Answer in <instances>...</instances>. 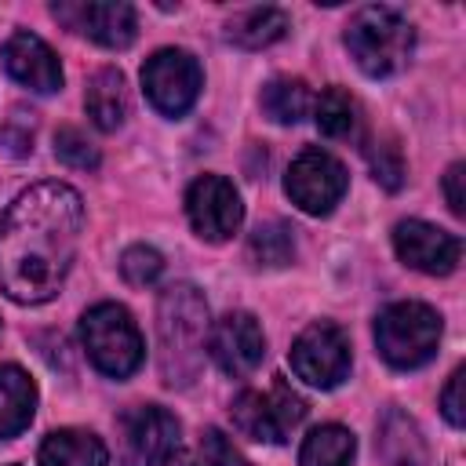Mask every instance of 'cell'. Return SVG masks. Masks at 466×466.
Returning a JSON list of instances; mask_svg holds the SVG:
<instances>
[{"label":"cell","instance_id":"1","mask_svg":"<svg viewBox=\"0 0 466 466\" xmlns=\"http://www.w3.org/2000/svg\"><path fill=\"white\" fill-rule=\"evenodd\" d=\"M84 226V200L66 182H40L15 197L0 218V288L40 306L58 295Z\"/></svg>","mask_w":466,"mask_h":466},{"label":"cell","instance_id":"2","mask_svg":"<svg viewBox=\"0 0 466 466\" xmlns=\"http://www.w3.org/2000/svg\"><path fill=\"white\" fill-rule=\"evenodd\" d=\"M208 302L193 284H171L157 306L160 375L167 386H189L208 350Z\"/></svg>","mask_w":466,"mask_h":466},{"label":"cell","instance_id":"3","mask_svg":"<svg viewBox=\"0 0 466 466\" xmlns=\"http://www.w3.org/2000/svg\"><path fill=\"white\" fill-rule=\"evenodd\" d=\"M411 44H415V33H411L408 18L382 4L357 11L346 25V47L368 76H390V73L404 69Z\"/></svg>","mask_w":466,"mask_h":466},{"label":"cell","instance_id":"4","mask_svg":"<svg viewBox=\"0 0 466 466\" xmlns=\"http://www.w3.org/2000/svg\"><path fill=\"white\" fill-rule=\"evenodd\" d=\"M80 342H84L91 364L98 371L113 375V379H127L142 364V357H146L138 324L116 302H98V306H91L84 313V320H80Z\"/></svg>","mask_w":466,"mask_h":466},{"label":"cell","instance_id":"5","mask_svg":"<svg viewBox=\"0 0 466 466\" xmlns=\"http://www.w3.org/2000/svg\"><path fill=\"white\" fill-rule=\"evenodd\" d=\"M441 317L426 302H393L375 320V346L393 368H419L437 353Z\"/></svg>","mask_w":466,"mask_h":466},{"label":"cell","instance_id":"6","mask_svg":"<svg viewBox=\"0 0 466 466\" xmlns=\"http://www.w3.org/2000/svg\"><path fill=\"white\" fill-rule=\"evenodd\" d=\"M120 455L124 466H193L178 419L157 404L131 408L120 419Z\"/></svg>","mask_w":466,"mask_h":466},{"label":"cell","instance_id":"7","mask_svg":"<svg viewBox=\"0 0 466 466\" xmlns=\"http://www.w3.org/2000/svg\"><path fill=\"white\" fill-rule=\"evenodd\" d=\"M229 415H233V426H237L244 437L262 441V444H280V441L306 419V400L291 390L288 379L277 375L273 386H269V393H262V390H244V393L233 400Z\"/></svg>","mask_w":466,"mask_h":466},{"label":"cell","instance_id":"8","mask_svg":"<svg viewBox=\"0 0 466 466\" xmlns=\"http://www.w3.org/2000/svg\"><path fill=\"white\" fill-rule=\"evenodd\" d=\"M200 66L182 47H164L142 66V87L164 116H182L200 95Z\"/></svg>","mask_w":466,"mask_h":466},{"label":"cell","instance_id":"9","mask_svg":"<svg viewBox=\"0 0 466 466\" xmlns=\"http://www.w3.org/2000/svg\"><path fill=\"white\" fill-rule=\"evenodd\" d=\"M291 368L302 382H309L317 390L339 386L350 375V342H346L342 328H335L331 320L309 324L291 346Z\"/></svg>","mask_w":466,"mask_h":466},{"label":"cell","instance_id":"10","mask_svg":"<svg viewBox=\"0 0 466 466\" xmlns=\"http://www.w3.org/2000/svg\"><path fill=\"white\" fill-rule=\"evenodd\" d=\"M346 167L324 153V149H302L291 167H288V178H284V189L288 197L306 211V215H328L342 193H346Z\"/></svg>","mask_w":466,"mask_h":466},{"label":"cell","instance_id":"11","mask_svg":"<svg viewBox=\"0 0 466 466\" xmlns=\"http://www.w3.org/2000/svg\"><path fill=\"white\" fill-rule=\"evenodd\" d=\"M186 215H189L197 237L218 244L237 233L244 208H240L233 182H226L222 175H200L186 193Z\"/></svg>","mask_w":466,"mask_h":466},{"label":"cell","instance_id":"12","mask_svg":"<svg viewBox=\"0 0 466 466\" xmlns=\"http://www.w3.org/2000/svg\"><path fill=\"white\" fill-rule=\"evenodd\" d=\"M208 353L215 357V364L226 375L244 379L262 364L266 335H262V328L251 313L237 309V313H226L222 320H215V328L208 331Z\"/></svg>","mask_w":466,"mask_h":466},{"label":"cell","instance_id":"13","mask_svg":"<svg viewBox=\"0 0 466 466\" xmlns=\"http://www.w3.org/2000/svg\"><path fill=\"white\" fill-rule=\"evenodd\" d=\"M393 248L397 255L419 269V273H433V277H444L459 266V255H462V244L459 237L422 222V218H408V222H397L393 229Z\"/></svg>","mask_w":466,"mask_h":466},{"label":"cell","instance_id":"14","mask_svg":"<svg viewBox=\"0 0 466 466\" xmlns=\"http://www.w3.org/2000/svg\"><path fill=\"white\" fill-rule=\"evenodd\" d=\"M4 66L29 91L47 95V91H58L62 87V66L55 58V51L36 33H15L4 44Z\"/></svg>","mask_w":466,"mask_h":466},{"label":"cell","instance_id":"15","mask_svg":"<svg viewBox=\"0 0 466 466\" xmlns=\"http://www.w3.org/2000/svg\"><path fill=\"white\" fill-rule=\"evenodd\" d=\"M76 15V25L102 47H127L135 40V7L131 4H80V7H66V4H55V18H73Z\"/></svg>","mask_w":466,"mask_h":466},{"label":"cell","instance_id":"16","mask_svg":"<svg viewBox=\"0 0 466 466\" xmlns=\"http://www.w3.org/2000/svg\"><path fill=\"white\" fill-rule=\"evenodd\" d=\"M84 106L91 113V120L102 127V131H116L131 109V98H127V80L120 69H98L87 84V95H84Z\"/></svg>","mask_w":466,"mask_h":466},{"label":"cell","instance_id":"17","mask_svg":"<svg viewBox=\"0 0 466 466\" xmlns=\"http://www.w3.org/2000/svg\"><path fill=\"white\" fill-rule=\"evenodd\" d=\"M40 466H109V451L87 430H55L40 444Z\"/></svg>","mask_w":466,"mask_h":466},{"label":"cell","instance_id":"18","mask_svg":"<svg viewBox=\"0 0 466 466\" xmlns=\"http://www.w3.org/2000/svg\"><path fill=\"white\" fill-rule=\"evenodd\" d=\"M36 408V386L18 364H0V437H15L29 426Z\"/></svg>","mask_w":466,"mask_h":466},{"label":"cell","instance_id":"19","mask_svg":"<svg viewBox=\"0 0 466 466\" xmlns=\"http://www.w3.org/2000/svg\"><path fill=\"white\" fill-rule=\"evenodd\" d=\"M284 33H288V15L280 7H244V11L229 15V22H226V40L244 51L269 47Z\"/></svg>","mask_w":466,"mask_h":466},{"label":"cell","instance_id":"20","mask_svg":"<svg viewBox=\"0 0 466 466\" xmlns=\"http://www.w3.org/2000/svg\"><path fill=\"white\" fill-rule=\"evenodd\" d=\"M379 455L390 466H422L426 462V444L419 426L404 415V411H386L382 426H379Z\"/></svg>","mask_w":466,"mask_h":466},{"label":"cell","instance_id":"21","mask_svg":"<svg viewBox=\"0 0 466 466\" xmlns=\"http://www.w3.org/2000/svg\"><path fill=\"white\" fill-rule=\"evenodd\" d=\"M357 451V441L346 426H317L309 430V437L302 441L299 451V466H350Z\"/></svg>","mask_w":466,"mask_h":466},{"label":"cell","instance_id":"22","mask_svg":"<svg viewBox=\"0 0 466 466\" xmlns=\"http://www.w3.org/2000/svg\"><path fill=\"white\" fill-rule=\"evenodd\" d=\"M262 109L269 120L277 124H295L306 116L309 109V87L302 80H291V76H277L262 87Z\"/></svg>","mask_w":466,"mask_h":466},{"label":"cell","instance_id":"23","mask_svg":"<svg viewBox=\"0 0 466 466\" xmlns=\"http://www.w3.org/2000/svg\"><path fill=\"white\" fill-rule=\"evenodd\" d=\"M248 251L258 266L277 269V266H288L295 258V237L284 222H262V226H255L251 240H248Z\"/></svg>","mask_w":466,"mask_h":466},{"label":"cell","instance_id":"24","mask_svg":"<svg viewBox=\"0 0 466 466\" xmlns=\"http://www.w3.org/2000/svg\"><path fill=\"white\" fill-rule=\"evenodd\" d=\"M317 127L328 138H346L357 127V102L342 87H328L317 98Z\"/></svg>","mask_w":466,"mask_h":466},{"label":"cell","instance_id":"25","mask_svg":"<svg viewBox=\"0 0 466 466\" xmlns=\"http://www.w3.org/2000/svg\"><path fill=\"white\" fill-rule=\"evenodd\" d=\"M368 164H371V175L386 186V189H400L404 186V153L393 138H375L368 146Z\"/></svg>","mask_w":466,"mask_h":466},{"label":"cell","instance_id":"26","mask_svg":"<svg viewBox=\"0 0 466 466\" xmlns=\"http://www.w3.org/2000/svg\"><path fill=\"white\" fill-rule=\"evenodd\" d=\"M160 269H164L160 251H153V248H146V244L127 248V251H124V258H120V273H124V280H127V284H135V288L153 284V280L160 277Z\"/></svg>","mask_w":466,"mask_h":466},{"label":"cell","instance_id":"27","mask_svg":"<svg viewBox=\"0 0 466 466\" xmlns=\"http://www.w3.org/2000/svg\"><path fill=\"white\" fill-rule=\"evenodd\" d=\"M55 153H58V160H66L69 167H80V171L98 167V149H95V146L87 142V135L76 131V127H58V135H55Z\"/></svg>","mask_w":466,"mask_h":466},{"label":"cell","instance_id":"28","mask_svg":"<svg viewBox=\"0 0 466 466\" xmlns=\"http://www.w3.org/2000/svg\"><path fill=\"white\" fill-rule=\"evenodd\" d=\"M0 146L11 153V157H25L33 149V113L25 109H15L7 127L0 131Z\"/></svg>","mask_w":466,"mask_h":466},{"label":"cell","instance_id":"29","mask_svg":"<svg viewBox=\"0 0 466 466\" xmlns=\"http://www.w3.org/2000/svg\"><path fill=\"white\" fill-rule=\"evenodd\" d=\"M200 451H204V462H208V466H248L244 455L237 451V444H233L222 430H204Z\"/></svg>","mask_w":466,"mask_h":466},{"label":"cell","instance_id":"30","mask_svg":"<svg viewBox=\"0 0 466 466\" xmlns=\"http://www.w3.org/2000/svg\"><path fill=\"white\" fill-rule=\"evenodd\" d=\"M441 408H444V419L451 426H462V368L451 371L444 393H441Z\"/></svg>","mask_w":466,"mask_h":466},{"label":"cell","instance_id":"31","mask_svg":"<svg viewBox=\"0 0 466 466\" xmlns=\"http://www.w3.org/2000/svg\"><path fill=\"white\" fill-rule=\"evenodd\" d=\"M462 178H466V164H451L444 175V193H448V208L455 215H466V193H462Z\"/></svg>","mask_w":466,"mask_h":466}]
</instances>
